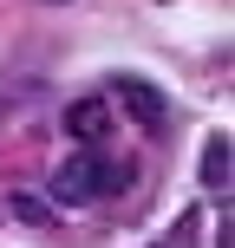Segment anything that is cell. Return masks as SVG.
<instances>
[{"label": "cell", "instance_id": "6da1fadb", "mask_svg": "<svg viewBox=\"0 0 235 248\" xmlns=\"http://www.w3.org/2000/svg\"><path fill=\"white\" fill-rule=\"evenodd\" d=\"M124 183V170L111 157H98V150H78V157H65L59 170H52V202H65V209H78V202H98V196H111V189Z\"/></svg>", "mask_w": 235, "mask_h": 248}, {"label": "cell", "instance_id": "7a4b0ae2", "mask_svg": "<svg viewBox=\"0 0 235 248\" xmlns=\"http://www.w3.org/2000/svg\"><path fill=\"white\" fill-rule=\"evenodd\" d=\"M111 124H118L111 98H72L65 105V137H78L85 150H98L105 137H111Z\"/></svg>", "mask_w": 235, "mask_h": 248}, {"label": "cell", "instance_id": "3957f363", "mask_svg": "<svg viewBox=\"0 0 235 248\" xmlns=\"http://www.w3.org/2000/svg\"><path fill=\"white\" fill-rule=\"evenodd\" d=\"M118 105H131L144 131H157V124H163V98L144 85V78H118Z\"/></svg>", "mask_w": 235, "mask_h": 248}, {"label": "cell", "instance_id": "277c9868", "mask_svg": "<svg viewBox=\"0 0 235 248\" xmlns=\"http://www.w3.org/2000/svg\"><path fill=\"white\" fill-rule=\"evenodd\" d=\"M229 163H235L229 137H209V144H203V183H209V189H222V196H229Z\"/></svg>", "mask_w": 235, "mask_h": 248}, {"label": "cell", "instance_id": "5b68a950", "mask_svg": "<svg viewBox=\"0 0 235 248\" xmlns=\"http://www.w3.org/2000/svg\"><path fill=\"white\" fill-rule=\"evenodd\" d=\"M150 248H170V242H150ZM176 248H183V235H176Z\"/></svg>", "mask_w": 235, "mask_h": 248}]
</instances>
